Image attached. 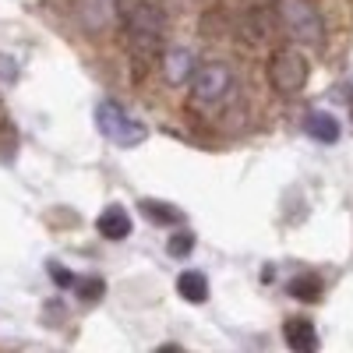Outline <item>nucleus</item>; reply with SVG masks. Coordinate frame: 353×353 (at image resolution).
<instances>
[{"label": "nucleus", "mask_w": 353, "mask_h": 353, "mask_svg": "<svg viewBox=\"0 0 353 353\" xmlns=\"http://www.w3.org/2000/svg\"><path fill=\"white\" fill-rule=\"evenodd\" d=\"M304 134L314 138V141H321V145H336L339 134H343V128H339V121H336L332 113H325V110H311V113L304 117Z\"/></svg>", "instance_id": "8"}, {"label": "nucleus", "mask_w": 353, "mask_h": 353, "mask_svg": "<svg viewBox=\"0 0 353 353\" xmlns=\"http://www.w3.org/2000/svg\"><path fill=\"white\" fill-rule=\"evenodd\" d=\"M96 230H99V237H106V241H128V233H131L128 209H121V205H106V209L99 212V219H96Z\"/></svg>", "instance_id": "9"}, {"label": "nucleus", "mask_w": 353, "mask_h": 353, "mask_svg": "<svg viewBox=\"0 0 353 353\" xmlns=\"http://www.w3.org/2000/svg\"><path fill=\"white\" fill-rule=\"evenodd\" d=\"M124 43H128V53L138 68V74L156 64V57H163L166 50V14L159 4L152 0H134L124 14Z\"/></svg>", "instance_id": "1"}, {"label": "nucleus", "mask_w": 353, "mask_h": 353, "mask_svg": "<svg viewBox=\"0 0 353 353\" xmlns=\"http://www.w3.org/2000/svg\"><path fill=\"white\" fill-rule=\"evenodd\" d=\"M241 28H244V39L251 46H265L279 32V14H276V8L272 11L269 8H254V11H248L241 18Z\"/></svg>", "instance_id": "7"}, {"label": "nucleus", "mask_w": 353, "mask_h": 353, "mask_svg": "<svg viewBox=\"0 0 353 353\" xmlns=\"http://www.w3.org/2000/svg\"><path fill=\"white\" fill-rule=\"evenodd\" d=\"M233 96H237V74H233L230 64L223 61L198 64L191 78V103L201 113H223L233 103Z\"/></svg>", "instance_id": "2"}, {"label": "nucleus", "mask_w": 353, "mask_h": 353, "mask_svg": "<svg viewBox=\"0 0 353 353\" xmlns=\"http://www.w3.org/2000/svg\"><path fill=\"white\" fill-rule=\"evenodd\" d=\"M0 81H4V85L18 81V64L11 61V57H4V53H0Z\"/></svg>", "instance_id": "18"}, {"label": "nucleus", "mask_w": 353, "mask_h": 353, "mask_svg": "<svg viewBox=\"0 0 353 353\" xmlns=\"http://www.w3.org/2000/svg\"><path fill=\"white\" fill-rule=\"evenodd\" d=\"M276 14H279V32L307 50H318L325 43V18L311 4V0H276Z\"/></svg>", "instance_id": "3"}, {"label": "nucleus", "mask_w": 353, "mask_h": 353, "mask_svg": "<svg viewBox=\"0 0 353 353\" xmlns=\"http://www.w3.org/2000/svg\"><path fill=\"white\" fill-rule=\"evenodd\" d=\"M350 113H353V106H350Z\"/></svg>", "instance_id": "19"}, {"label": "nucleus", "mask_w": 353, "mask_h": 353, "mask_svg": "<svg viewBox=\"0 0 353 353\" xmlns=\"http://www.w3.org/2000/svg\"><path fill=\"white\" fill-rule=\"evenodd\" d=\"M117 4H121V0H81L78 4L81 25L92 28V32H99V28H106L117 18Z\"/></svg>", "instance_id": "10"}, {"label": "nucleus", "mask_w": 353, "mask_h": 353, "mask_svg": "<svg viewBox=\"0 0 353 353\" xmlns=\"http://www.w3.org/2000/svg\"><path fill=\"white\" fill-rule=\"evenodd\" d=\"M176 293L188 304H205V297H209V279H205V272H181L176 276Z\"/></svg>", "instance_id": "13"}, {"label": "nucleus", "mask_w": 353, "mask_h": 353, "mask_svg": "<svg viewBox=\"0 0 353 353\" xmlns=\"http://www.w3.org/2000/svg\"><path fill=\"white\" fill-rule=\"evenodd\" d=\"M50 276H53V283H57V286H64V290H71V286H74V279H78L74 272H68L64 265H57V261H50Z\"/></svg>", "instance_id": "17"}, {"label": "nucleus", "mask_w": 353, "mask_h": 353, "mask_svg": "<svg viewBox=\"0 0 353 353\" xmlns=\"http://www.w3.org/2000/svg\"><path fill=\"white\" fill-rule=\"evenodd\" d=\"M283 339L290 350H297V353H311L318 350V332L307 318H290L286 325H283Z\"/></svg>", "instance_id": "11"}, {"label": "nucleus", "mask_w": 353, "mask_h": 353, "mask_svg": "<svg viewBox=\"0 0 353 353\" xmlns=\"http://www.w3.org/2000/svg\"><path fill=\"white\" fill-rule=\"evenodd\" d=\"M194 71H198L194 50H188V46H166V50H163V78H166L170 85H176V88L191 85Z\"/></svg>", "instance_id": "6"}, {"label": "nucleus", "mask_w": 353, "mask_h": 353, "mask_svg": "<svg viewBox=\"0 0 353 353\" xmlns=\"http://www.w3.org/2000/svg\"><path fill=\"white\" fill-rule=\"evenodd\" d=\"M290 297H297V301H318L321 297V279L314 272H301V276H293L290 279Z\"/></svg>", "instance_id": "14"}, {"label": "nucleus", "mask_w": 353, "mask_h": 353, "mask_svg": "<svg viewBox=\"0 0 353 353\" xmlns=\"http://www.w3.org/2000/svg\"><path fill=\"white\" fill-rule=\"evenodd\" d=\"M269 81L279 96H297L304 92V85L311 78V68H307V57L293 46H279L272 57H269Z\"/></svg>", "instance_id": "5"}, {"label": "nucleus", "mask_w": 353, "mask_h": 353, "mask_svg": "<svg viewBox=\"0 0 353 353\" xmlns=\"http://www.w3.org/2000/svg\"><path fill=\"white\" fill-rule=\"evenodd\" d=\"M138 209L145 212V219L156 223V226H181V223H184V212L176 209V205H170V201H152V198H145Z\"/></svg>", "instance_id": "12"}, {"label": "nucleus", "mask_w": 353, "mask_h": 353, "mask_svg": "<svg viewBox=\"0 0 353 353\" xmlns=\"http://www.w3.org/2000/svg\"><path fill=\"white\" fill-rule=\"evenodd\" d=\"M71 290L78 293V301H85V304H92V301H99L103 293H106V283H103L99 276H78Z\"/></svg>", "instance_id": "15"}, {"label": "nucleus", "mask_w": 353, "mask_h": 353, "mask_svg": "<svg viewBox=\"0 0 353 353\" xmlns=\"http://www.w3.org/2000/svg\"><path fill=\"white\" fill-rule=\"evenodd\" d=\"M166 251H170L173 258H188V254L194 251V233H173Z\"/></svg>", "instance_id": "16"}, {"label": "nucleus", "mask_w": 353, "mask_h": 353, "mask_svg": "<svg viewBox=\"0 0 353 353\" xmlns=\"http://www.w3.org/2000/svg\"><path fill=\"white\" fill-rule=\"evenodd\" d=\"M92 117H96L99 134L110 138L113 145H121V149H134V145H141L145 138H149V128H145L134 113H128L117 99H103Z\"/></svg>", "instance_id": "4"}]
</instances>
